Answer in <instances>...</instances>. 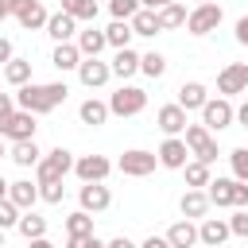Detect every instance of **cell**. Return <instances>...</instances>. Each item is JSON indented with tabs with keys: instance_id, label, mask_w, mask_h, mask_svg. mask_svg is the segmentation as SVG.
Returning <instances> with one entry per match:
<instances>
[{
	"instance_id": "cell-10",
	"label": "cell",
	"mask_w": 248,
	"mask_h": 248,
	"mask_svg": "<svg viewBox=\"0 0 248 248\" xmlns=\"http://www.w3.org/2000/svg\"><path fill=\"white\" fill-rule=\"evenodd\" d=\"M155 155H159V167H167V170H182L190 163V147H186L182 136H167Z\"/></svg>"
},
{
	"instance_id": "cell-11",
	"label": "cell",
	"mask_w": 248,
	"mask_h": 248,
	"mask_svg": "<svg viewBox=\"0 0 248 248\" xmlns=\"http://www.w3.org/2000/svg\"><path fill=\"white\" fill-rule=\"evenodd\" d=\"M74 174H78L81 182H105V178L112 174V159H108V155H78Z\"/></svg>"
},
{
	"instance_id": "cell-40",
	"label": "cell",
	"mask_w": 248,
	"mask_h": 248,
	"mask_svg": "<svg viewBox=\"0 0 248 248\" xmlns=\"http://www.w3.org/2000/svg\"><path fill=\"white\" fill-rule=\"evenodd\" d=\"M140 8H143L140 0H108V12H112V19H132Z\"/></svg>"
},
{
	"instance_id": "cell-35",
	"label": "cell",
	"mask_w": 248,
	"mask_h": 248,
	"mask_svg": "<svg viewBox=\"0 0 248 248\" xmlns=\"http://www.w3.org/2000/svg\"><path fill=\"white\" fill-rule=\"evenodd\" d=\"M62 12L74 16L78 23H93L101 8H97V0H62Z\"/></svg>"
},
{
	"instance_id": "cell-34",
	"label": "cell",
	"mask_w": 248,
	"mask_h": 248,
	"mask_svg": "<svg viewBox=\"0 0 248 248\" xmlns=\"http://www.w3.org/2000/svg\"><path fill=\"white\" fill-rule=\"evenodd\" d=\"M62 225H66V236H93V213L85 209H74L70 217H62Z\"/></svg>"
},
{
	"instance_id": "cell-9",
	"label": "cell",
	"mask_w": 248,
	"mask_h": 248,
	"mask_svg": "<svg viewBox=\"0 0 248 248\" xmlns=\"http://www.w3.org/2000/svg\"><path fill=\"white\" fill-rule=\"evenodd\" d=\"M217 93L221 97H236V93H248V62H229L221 74H217Z\"/></svg>"
},
{
	"instance_id": "cell-54",
	"label": "cell",
	"mask_w": 248,
	"mask_h": 248,
	"mask_svg": "<svg viewBox=\"0 0 248 248\" xmlns=\"http://www.w3.org/2000/svg\"><path fill=\"white\" fill-rule=\"evenodd\" d=\"M8 151H12V147H8V140L0 136V159H8Z\"/></svg>"
},
{
	"instance_id": "cell-21",
	"label": "cell",
	"mask_w": 248,
	"mask_h": 248,
	"mask_svg": "<svg viewBox=\"0 0 248 248\" xmlns=\"http://www.w3.org/2000/svg\"><path fill=\"white\" fill-rule=\"evenodd\" d=\"M50 66H54L58 74L78 70V66H81V50H78V43H58V46L50 50Z\"/></svg>"
},
{
	"instance_id": "cell-17",
	"label": "cell",
	"mask_w": 248,
	"mask_h": 248,
	"mask_svg": "<svg viewBox=\"0 0 248 248\" xmlns=\"http://www.w3.org/2000/svg\"><path fill=\"white\" fill-rule=\"evenodd\" d=\"M46 35L54 39V46H58V43H74V39H78V19L58 8V12H50V19H46Z\"/></svg>"
},
{
	"instance_id": "cell-1",
	"label": "cell",
	"mask_w": 248,
	"mask_h": 248,
	"mask_svg": "<svg viewBox=\"0 0 248 248\" xmlns=\"http://www.w3.org/2000/svg\"><path fill=\"white\" fill-rule=\"evenodd\" d=\"M66 97H70L66 81H31V85L16 89V105H19L23 112H35V116L54 112V108H58Z\"/></svg>"
},
{
	"instance_id": "cell-38",
	"label": "cell",
	"mask_w": 248,
	"mask_h": 248,
	"mask_svg": "<svg viewBox=\"0 0 248 248\" xmlns=\"http://www.w3.org/2000/svg\"><path fill=\"white\" fill-rule=\"evenodd\" d=\"M19 217H23V209H19L16 202H8V198H4V202H0V229H4V232H8V229H16V225H19Z\"/></svg>"
},
{
	"instance_id": "cell-19",
	"label": "cell",
	"mask_w": 248,
	"mask_h": 248,
	"mask_svg": "<svg viewBox=\"0 0 248 248\" xmlns=\"http://www.w3.org/2000/svg\"><path fill=\"white\" fill-rule=\"evenodd\" d=\"M140 58H143V54H140V50H132V46L116 50V54H112V62H108V66H112V78H120V81L136 78V74H140Z\"/></svg>"
},
{
	"instance_id": "cell-32",
	"label": "cell",
	"mask_w": 248,
	"mask_h": 248,
	"mask_svg": "<svg viewBox=\"0 0 248 248\" xmlns=\"http://www.w3.org/2000/svg\"><path fill=\"white\" fill-rule=\"evenodd\" d=\"M105 39H108V46H112V50L132 46V23H128V19H112V23L105 27Z\"/></svg>"
},
{
	"instance_id": "cell-37",
	"label": "cell",
	"mask_w": 248,
	"mask_h": 248,
	"mask_svg": "<svg viewBox=\"0 0 248 248\" xmlns=\"http://www.w3.org/2000/svg\"><path fill=\"white\" fill-rule=\"evenodd\" d=\"M229 167H232L236 182H248V147H232L229 151Z\"/></svg>"
},
{
	"instance_id": "cell-48",
	"label": "cell",
	"mask_w": 248,
	"mask_h": 248,
	"mask_svg": "<svg viewBox=\"0 0 248 248\" xmlns=\"http://www.w3.org/2000/svg\"><path fill=\"white\" fill-rule=\"evenodd\" d=\"M236 124H240V128H248V101H240V105H236Z\"/></svg>"
},
{
	"instance_id": "cell-46",
	"label": "cell",
	"mask_w": 248,
	"mask_h": 248,
	"mask_svg": "<svg viewBox=\"0 0 248 248\" xmlns=\"http://www.w3.org/2000/svg\"><path fill=\"white\" fill-rule=\"evenodd\" d=\"M236 209H248V182H236Z\"/></svg>"
},
{
	"instance_id": "cell-49",
	"label": "cell",
	"mask_w": 248,
	"mask_h": 248,
	"mask_svg": "<svg viewBox=\"0 0 248 248\" xmlns=\"http://www.w3.org/2000/svg\"><path fill=\"white\" fill-rule=\"evenodd\" d=\"M108 248H140V244H132L128 236H112V240H108Z\"/></svg>"
},
{
	"instance_id": "cell-16",
	"label": "cell",
	"mask_w": 248,
	"mask_h": 248,
	"mask_svg": "<svg viewBox=\"0 0 248 248\" xmlns=\"http://www.w3.org/2000/svg\"><path fill=\"white\" fill-rule=\"evenodd\" d=\"M155 124H159V132H163V136H182L190 120H186V108L174 101V105H163V108L155 112Z\"/></svg>"
},
{
	"instance_id": "cell-36",
	"label": "cell",
	"mask_w": 248,
	"mask_h": 248,
	"mask_svg": "<svg viewBox=\"0 0 248 248\" xmlns=\"http://www.w3.org/2000/svg\"><path fill=\"white\" fill-rule=\"evenodd\" d=\"M140 74H147L151 81H159V78L167 74V58H163L159 50H147V54L140 58Z\"/></svg>"
},
{
	"instance_id": "cell-25",
	"label": "cell",
	"mask_w": 248,
	"mask_h": 248,
	"mask_svg": "<svg viewBox=\"0 0 248 248\" xmlns=\"http://www.w3.org/2000/svg\"><path fill=\"white\" fill-rule=\"evenodd\" d=\"M43 155H46V151H39V143H35V140L12 143V151H8V159H12L16 167H23V170H27V167H39V163H43Z\"/></svg>"
},
{
	"instance_id": "cell-33",
	"label": "cell",
	"mask_w": 248,
	"mask_h": 248,
	"mask_svg": "<svg viewBox=\"0 0 248 248\" xmlns=\"http://www.w3.org/2000/svg\"><path fill=\"white\" fill-rule=\"evenodd\" d=\"M16 229H19V236H23V240H39V236H46V217H39L35 209H27V213L19 217V225H16Z\"/></svg>"
},
{
	"instance_id": "cell-41",
	"label": "cell",
	"mask_w": 248,
	"mask_h": 248,
	"mask_svg": "<svg viewBox=\"0 0 248 248\" xmlns=\"http://www.w3.org/2000/svg\"><path fill=\"white\" fill-rule=\"evenodd\" d=\"M66 248H108V240H101L97 232L93 236H66Z\"/></svg>"
},
{
	"instance_id": "cell-50",
	"label": "cell",
	"mask_w": 248,
	"mask_h": 248,
	"mask_svg": "<svg viewBox=\"0 0 248 248\" xmlns=\"http://www.w3.org/2000/svg\"><path fill=\"white\" fill-rule=\"evenodd\" d=\"M143 8H151V12H159V8H167V4H178V0H140Z\"/></svg>"
},
{
	"instance_id": "cell-26",
	"label": "cell",
	"mask_w": 248,
	"mask_h": 248,
	"mask_svg": "<svg viewBox=\"0 0 248 248\" xmlns=\"http://www.w3.org/2000/svg\"><path fill=\"white\" fill-rule=\"evenodd\" d=\"M178 209H182L186 221L205 217V213H209V194H205V190H186V194L178 198Z\"/></svg>"
},
{
	"instance_id": "cell-56",
	"label": "cell",
	"mask_w": 248,
	"mask_h": 248,
	"mask_svg": "<svg viewBox=\"0 0 248 248\" xmlns=\"http://www.w3.org/2000/svg\"><path fill=\"white\" fill-rule=\"evenodd\" d=\"M0 248H4V229H0Z\"/></svg>"
},
{
	"instance_id": "cell-8",
	"label": "cell",
	"mask_w": 248,
	"mask_h": 248,
	"mask_svg": "<svg viewBox=\"0 0 248 248\" xmlns=\"http://www.w3.org/2000/svg\"><path fill=\"white\" fill-rule=\"evenodd\" d=\"M232 120H236V108H232L229 97H209V101H205V108H202V124H205L209 132H221V128H229Z\"/></svg>"
},
{
	"instance_id": "cell-29",
	"label": "cell",
	"mask_w": 248,
	"mask_h": 248,
	"mask_svg": "<svg viewBox=\"0 0 248 248\" xmlns=\"http://www.w3.org/2000/svg\"><path fill=\"white\" fill-rule=\"evenodd\" d=\"M128 23H132V35H143V39H155V35H159V16H155L151 8H140Z\"/></svg>"
},
{
	"instance_id": "cell-5",
	"label": "cell",
	"mask_w": 248,
	"mask_h": 248,
	"mask_svg": "<svg viewBox=\"0 0 248 248\" xmlns=\"http://www.w3.org/2000/svg\"><path fill=\"white\" fill-rule=\"evenodd\" d=\"M221 19H225L221 4H194V8H190V16H186V31L202 39V35L217 31V27H221Z\"/></svg>"
},
{
	"instance_id": "cell-24",
	"label": "cell",
	"mask_w": 248,
	"mask_h": 248,
	"mask_svg": "<svg viewBox=\"0 0 248 248\" xmlns=\"http://www.w3.org/2000/svg\"><path fill=\"white\" fill-rule=\"evenodd\" d=\"M78 50H81V58H101V50L108 46V39H105V31H97V27H85V31H78Z\"/></svg>"
},
{
	"instance_id": "cell-44",
	"label": "cell",
	"mask_w": 248,
	"mask_h": 248,
	"mask_svg": "<svg viewBox=\"0 0 248 248\" xmlns=\"http://www.w3.org/2000/svg\"><path fill=\"white\" fill-rule=\"evenodd\" d=\"M12 58H16V50H12V39H8V35H0V70H4Z\"/></svg>"
},
{
	"instance_id": "cell-2",
	"label": "cell",
	"mask_w": 248,
	"mask_h": 248,
	"mask_svg": "<svg viewBox=\"0 0 248 248\" xmlns=\"http://www.w3.org/2000/svg\"><path fill=\"white\" fill-rule=\"evenodd\" d=\"M74 151L70 147H50L43 155V163L35 167V182H66V174H74Z\"/></svg>"
},
{
	"instance_id": "cell-30",
	"label": "cell",
	"mask_w": 248,
	"mask_h": 248,
	"mask_svg": "<svg viewBox=\"0 0 248 248\" xmlns=\"http://www.w3.org/2000/svg\"><path fill=\"white\" fill-rule=\"evenodd\" d=\"M182 174H186V190H205V186L213 182L209 163H198V159H190V163L182 167Z\"/></svg>"
},
{
	"instance_id": "cell-47",
	"label": "cell",
	"mask_w": 248,
	"mask_h": 248,
	"mask_svg": "<svg viewBox=\"0 0 248 248\" xmlns=\"http://www.w3.org/2000/svg\"><path fill=\"white\" fill-rule=\"evenodd\" d=\"M140 248H170V240H167V236H155V232H151V236H147V240H143Z\"/></svg>"
},
{
	"instance_id": "cell-28",
	"label": "cell",
	"mask_w": 248,
	"mask_h": 248,
	"mask_svg": "<svg viewBox=\"0 0 248 248\" xmlns=\"http://www.w3.org/2000/svg\"><path fill=\"white\" fill-rule=\"evenodd\" d=\"M4 81H8L12 89L31 85V58H12V62L4 66Z\"/></svg>"
},
{
	"instance_id": "cell-4",
	"label": "cell",
	"mask_w": 248,
	"mask_h": 248,
	"mask_svg": "<svg viewBox=\"0 0 248 248\" xmlns=\"http://www.w3.org/2000/svg\"><path fill=\"white\" fill-rule=\"evenodd\" d=\"M182 140H186V147H190V155H194L198 163H213V159L221 155V151H217V140H213V132H209L205 124H186Z\"/></svg>"
},
{
	"instance_id": "cell-45",
	"label": "cell",
	"mask_w": 248,
	"mask_h": 248,
	"mask_svg": "<svg viewBox=\"0 0 248 248\" xmlns=\"http://www.w3.org/2000/svg\"><path fill=\"white\" fill-rule=\"evenodd\" d=\"M236 43H240V46H248V16H240V19H236Z\"/></svg>"
},
{
	"instance_id": "cell-31",
	"label": "cell",
	"mask_w": 248,
	"mask_h": 248,
	"mask_svg": "<svg viewBox=\"0 0 248 248\" xmlns=\"http://www.w3.org/2000/svg\"><path fill=\"white\" fill-rule=\"evenodd\" d=\"M159 16V31H174V27H186V4H167V8H159L155 12Z\"/></svg>"
},
{
	"instance_id": "cell-42",
	"label": "cell",
	"mask_w": 248,
	"mask_h": 248,
	"mask_svg": "<svg viewBox=\"0 0 248 248\" xmlns=\"http://www.w3.org/2000/svg\"><path fill=\"white\" fill-rule=\"evenodd\" d=\"M229 229H232V236H244L248 240V209H236L229 217Z\"/></svg>"
},
{
	"instance_id": "cell-13",
	"label": "cell",
	"mask_w": 248,
	"mask_h": 248,
	"mask_svg": "<svg viewBox=\"0 0 248 248\" xmlns=\"http://www.w3.org/2000/svg\"><path fill=\"white\" fill-rule=\"evenodd\" d=\"M12 16H16L19 27H27V31H39V27H46V19H50V12L43 8V0H16V4H12Z\"/></svg>"
},
{
	"instance_id": "cell-7",
	"label": "cell",
	"mask_w": 248,
	"mask_h": 248,
	"mask_svg": "<svg viewBox=\"0 0 248 248\" xmlns=\"http://www.w3.org/2000/svg\"><path fill=\"white\" fill-rule=\"evenodd\" d=\"M39 116L35 112H23V108H16L4 124H0V136L8 140V143H23V140H35V132H39V124H35Z\"/></svg>"
},
{
	"instance_id": "cell-12",
	"label": "cell",
	"mask_w": 248,
	"mask_h": 248,
	"mask_svg": "<svg viewBox=\"0 0 248 248\" xmlns=\"http://www.w3.org/2000/svg\"><path fill=\"white\" fill-rule=\"evenodd\" d=\"M78 202H81V209H85V213H105V209L112 205V190H108L105 182H81Z\"/></svg>"
},
{
	"instance_id": "cell-39",
	"label": "cell",
	"mask_w": 248,
	"mask_h": 248,
	"mask_svg": "<svg viewBox=\"0 0 248 248\" xmlns=\"http://www.w3.org/2000/svg\"><path fill=\"white\" fill-rule=\"evenodd\" d=\"M62 198H66V186H62V182H39V202L58 205Z\"/></svg>"
},
{
	"instance_id": "cell-55",
	"label": "cell",
	"mask_w": 248,
	"mask_h": 248,
	"mask_svg": "<svg viewBox=\"0 0 248 248\" xmlns=\"http://www.w3.org/2000/svg\"><path fill=\"white\" fill-rule=\"evenodd\" d=\"M194 4H217V0H194Z\"/></svg>"
},
{
	"instance_id": "cell-53",
	"label": "cell",
	"mask_w": 248,
	"mask_h": 248,
	"mask_svg": "<svg viewBox=\"0 0 248 248\" xmlns=\"http://www.w3.org/2000/svg\"><path fill=\"white\" fill-rule=\"evenodd\" d=\"M8 186H12V182H8V178H4V174H0V202H4V198H8Z\"/></svg>"
},
{
	"instance_id": "cell-18",
	"label": "cell",
	"mask_w": 248,
	"mask_h": 248,
	"mask_svg": "<svg viewBox=\"0 0 248 248\" xmlns=\"http://www.w3.org/2000/svg\"><path fill=\"white\" fill-rule=\"evenodd\" d=\"M209 194V205H221V209H236V178H213L205 186Z\"/></svg>"
},
{
	"instance_id": "cell-22",
	"label": "cell",
	"mask_w": 248,
	"mask_h": 248,
	"mask_svg": "<svg viewBox=\"0 0 248 248\" xmlns=\"http://www.w3.org/2000/svg\"><path fill=\"white\" fill-rule=\"evenodd\" d=\"M205 101H209V89H205L202 81H182V85H178V105H182L186 112H194V108L202 112Z\"/></svg>"
},
{
	"instance_id": "cell-6",
	"label": "cell",
	"mask_w": 248,
	"mask_h": 248,
	"mask_svg": "<svg viewBox=\"0 0 248 248\" xmlns=\"http://www.w3.org/2000/svg\"><path fill=\"white\" fill-rule=\"evenodd\" d=\"M155 167H159V155H155V151H143V147L124 151V155H120V163H116V170H120V174H128V178H147Z\"/></svg>"
},
{
	"instance_id": "cell-3",
	"label": "cell",
	"mask_w": 248,
	"mask_h": 248,
	"mask_svg": "<svg viewBox=\"0 0 248 248\" xmlns=\"http://www.w3.org/2000/svg\"><path fill=\"white\" fill-rule=\"evenodd\" d=\"M143 108H147V89H140V85H120L108 97V112L112 116H140Z\"/></svg>"
},
{
	"instance_id": "cell-51",
	"label": "cell",
	"mask_w": 248,
	"mask_h": 248,
	"mask_svg": "<svg viewBox=\"0 0 248 248\" xmlns=\"http://www.w3.org/2000/svg\"><path fill=\"white\" fill-rule=\"evenodd\" d=\"M27 248H58V244L46 240V236H39V240H27Z\"/></svg>"
},
{
	"instance_id": "cell-23",
	"label": "cell",
	"mask_w": 248,
	"mask_h": 248,
	"mask_svg": "<svg viewBox=\"0 0 248 248\" xmlns=\"http://www.w3.org/2000/svg\"><path fill=\"white\" fill-rule=\"evenodd\" d=\"M108 116H112V112H108V101L85 97V101L78 105V120H81V124H89V128H101V124H105Z\"/></svg>"
},
{
	"instance_id": "cell-27",
	"label": "cell",
	"mask_w": 248,
	"mask_h": 248,
	"mask_svg": "<svg viewBox=\"0 0 248 248\" xmlns=\"http://www.w3.org/2000/svg\"><path fill=\"white\" fill-rule=\"evenodd\" d=\"M167 240H170V248H194V244H202V240H198V225L186 221V217L167 229Z\"/></svg>"
},
{
	"instance_id": "cell-15",
	"label": "cell",
	"mask_w": 248,
	"mask_h": 248,
	"mask_svg": "<svg viewBox=\"0 0 248 248\" xmlns=\"http://www.w3.org/2000/svg\"><path fill=\"white\" fill-rule=\"evenodd\" d=\"M108 78H112V66H108V62H101V58H81L78 81H81L85 89H101V85H108Z\"/></svg>"
},
{
	"instance_id": "cell-43",
	"label": "cell",
	"mask_w": 248,
	"mask_h": 248,
	"mask_svg": "<svg viewBox=\"0 0 248 248\" xmlns=\"http://www.w3.org/2000/svg\"><path fill=\"white\" fill-rule=\"evenodd\" d=\"M16 108H19V105H16V93H0V124H4Z\"/></svg>"
},
{
	"instance_id": "cell-20",
	"label": "cell",
	"mask_w": 248,
	"mask_h": 248,
	"mask_svg": "<svg viewBox=\"0 0 248 248\" xmlns=\"http://www.w3.org/2000/svg\"><path fill=\"white\" fill-rule=\"evenodd\" d=\"M8 202H16L23 213L35 209V202H39V182H31V178H16V182L8 186Z\"/></svg>"
},
{
	"instance_id": "cell-14",
	"label": "cell",
	"mask_w": 248,
	"mask_h": 248,
	"mask_svg": "<svg viewBox=\"0 0 248 248\" xmlns=\"http://www.w3.org/2000/svg\"><path fill=\"white\" fill-rule=\"evenodd\" d=\"M229 236H232L229 217H202V225H198V240H202L205 248H225Z\"/></svg>"
},
{
	"instance_id": "cell-52",
	"label": "cell",
	"mask_w": 248,
	"mask_h": 248,
	"mask_svg": "<svg viewBox=\"0 0 248 248\" xmlns=\"http://www.w3.org/2000/svg\"><path fill=\"white\" fill-rule=\"evenodd\" d=\"M12 4H16V0H0V23L12 16Z\"/></svg>"
}]
</instances>
